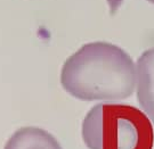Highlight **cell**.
I'll list each match as a JSON object with an SVG mask.
<instances>
[{
    "label": "cell",
    "instance_id": "cell-1",
    "mask_svg": "<svg viewBox=\"0 0 154 149\" xmlns=\"http://www.w3.org/2000/svg\"><path fill=\"white\" fill-rule=\"evenodd\" d=\"M136 63L125 49L106 41L88 42L69 56L61 84L82 101H119L136 91Z\"/></svg>",
    "mask_w": 154,
    "mask_h": 149
},
{
    "label": "cell",
    "instance_id": "cell-2",
    "mask_svg": "<svg viewBox=\"0 0 154 149\" xmlns=\"http://www.w3.org/2000/svg\"><path fill=\"white\" fill-rule=\"evenodd\" d=\"M153 123L131 105L103 103L102 149H153Z\"/></svg>",
    "mask_w": 154,
    "mask_h": 149
},
{
    "label": "cell",
    "instance_id": "cell-3",
    "mask_svg": "<svg viewBox=\"0 0 154 149\" xmlns=\"http://www.w3.org/2000/svg\"><path fill=\"white\" fill-rule=\"evenodd\" d=\"M136 97L154 125V47L144 50L136 63Z\"/></svg>",
    "mask_w": 154,
    "mask_h": 149
},
{
    "label": "cell",
    "instance_id": "cell-4",
    "mask_svg": "<svg viewBox=\"0 0 154 149\" xmlns=\"http://www.w3.org/2000/svg\"><path fill=\"white\" fill-rule=\"evenodd\" d=\"M4 149H63L57 139L44 129L24 127L13 133Z\"/></svg>",
    "mask_w": 154,
    "mask_h": 149
},
{
    "label": "cell",
    "instance_id": "cell-5",
    "mask_svg": "<svg viewBox=\"0 0 154 149\" xmlns=\"http://www.w3.org/2000/svg\"><path fill=\"white\" fill-rule=\"evenodd\" d=\"M103 103L93 106L82 121L81 134L88 149H102Z\"/></svg>",
    "mask_w": 154,
    "mask_h": 149
},
{
    "label": "cell",
    "instance_id": "cell-6",
    "mask_svg": "<svg viewBox=\"0 0 154 149\" xmlns=\"http://www.w3.org/2000/svg\"><path fill=\"white\" fill-rule=\"evenodd\" d=\"M107 6H109V10H110L111 15H116V13L121 7L123 0H106Z\"/></svg>",
    "mask_w": 154,
    "mask_h": 149
},
{
    "label": "cell",
    "instance_id": "cell-7",
    "mask_svg": "<svg viewBox=\"0 0 154 149\" xmlns=\"http://www.w3.org/2000/svg\"><path fill=\"white\" fill-rule=\"evenodd\" d=\"M147 2H149V4H152V5H154V0H146Z\"/></svg>",
    "mask_w": 154,
    "mask_h": 149
}]
</instances>
